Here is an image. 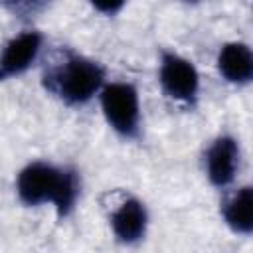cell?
Returning a JSON list of instances; mask_svg holds the SVG:
<instances>
[{"instance_id":"11","label":"cell","mask_w":253,"mask_h":253,"mask_svg":"<svg viewBox=\"0 0 253 253\" xmlns=\"http://www.w3.org/2000/svg\"><path fill=\"white\" fill-rule=\"evenodd\" d=\"M91 4H93V8L95 10H99L101 14H117L123 6H125V2L126 0H89Z\"/></svg>"},{"instance_id":"7","label":"cell","mask_w":253,"mask_h":253,"mask_svg":"<svg viewBox=\"0 0 253 253\" xmlns=\"http://www.w3.org/2000/svg\"><path fill=\"white\" fill-rule=\"evenodd\" d=\"M148 223V213L142 202L130 198L125 204H121L119 210L111 215V227L119 241L123 243H134L144 237Z\"/></svg>"},{"instance_id":"9","label":"cell","mask_w":253,"mask_h":253,"mask_svg":"<svg viewBox=\"0 0 253 253\" xmlns=\"http://www.w3.org/2000/svg\"><path fill=\"white\" fill-rule=\"evenodd\" d=\"M225 223L241 235H249L253 231V190L249 186L241 188L231 200L223 206Z\"/></svg>"},{"instance_id":"12","label":"cell","mask_w":253,"mask_h":253,"mask_svg":"<svg viewBox=\"0 0 253 253\" xmlns=\"http://www.w3.org/2000/svg\"><path fill=\"white\" fill-rule=\"evenodd\" d=\"M188 2H194V0H188Z\"/></svg>"},{"instance_id":"4","label":"cell","mask_w":253,"mask_h":253,"mask_svg":"<svg viewBox=\"0 0 253 253\" xmlns=\"http://www.w3.org/2000/svg\"><path fill=\"white\" fill-rule=\"evenodd\" d=\"M160 83L168 97L182 103H194L200 89V77L196 67L188 59L168 51L162 53Z\"/></svg>"},{"instance_id":"5","label":"cell","mask_w":253,"mask_h":253,"mask_svg":"<svg viewBox=\"0 0 253 253\" xmlns=\"http://www.w3.org/2000/svg\"><path fill=\"white\" fill-rule=\"evenodd\" d=\"M208 178L213 186L225 188L233 182L239 168V144L233 136H217L206 154Z\"/></svg>"},{"instance_id":"6","label":"cell","mask_w":253,"mask_h":253,"mask_svg":"<svg viewBox=\"0 0 253 253\" xmlns=\"http://www.w3.org/2000/svg\"><path fill=\"white\" fill-rule=\"evenodd\" d=\"M40 47H42L40 32H24L12 38L0 53V81L24 73L38 57Z\"/></svg>"},{"instance_id":"2","label":"cell","mask_w":253,"mask_h":253,"mask_svg":"<svg viewBox=\"0 0 253 253\" xmlns=\"http://www.w3.org/2000/svg\"><path fill=\"white\" fill-rule=\"evenodd\" d=\"M105 81V69L87 57L69 53L59 65L51 67L43 83L67 105H85L101 91Z\"/></svg>"},{"instance_id":"1","label":"cell","mask_w":253,"mask_h":253,"mask_svg":"<svg viewBox=\"0 0 253 253\" xmlns=\"http://www.w3.org/2000/svg\"><path fill=\"white\" fill-rule=\"evenodd\" d=\"M18 196L28 206L51 202L57 217L63 219L79 196V178L75 170L57 168L45 162L28 164L18 176Z\"/></svg>"},{"instance_id":"8","label":"cell","mask_w":253,"mask_h":253,"mask_svg":"<svg viewBox=\"0 0 253 253\" xmlns=\"http://www.w3.org/2000/svg\"><path fill=\"white\" fill-rule=\"evenodd\" d=\"M217 69L229 83H249L253 77V55L249 45L243 42L225 43L217 55Z\"/></svg>"},{"instance_id":"3","label":"cell","mask_w":253,"mask_h":253,"mask_svg":"<svg viewBox=\"0 0 253 253\" xmlns=\"http://www.w3.org/2000/svg\"><path fill=\"white\" fill-rule=\"evenodd\" d=\"M101 109L107 123L125 138L138 134V93L130 83H109L101 87Z\"/></svg>"},{"instance_id":"10","label":"cell","mask_w":253,"mask_h":253,"mask_svg":"<svg viewBox=\"0 0 253 253\" xmlns=\"http://www.w3.org/2000/svg\"><path fill=\"white\" fill-rule=\"evenodd\" d=\"M53 0H0V6L10 12L14 18L18 20H34L36 16H40Z\"/></svg>"}]
</instances>
